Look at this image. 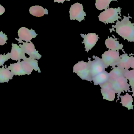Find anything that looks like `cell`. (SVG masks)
<instances>
[{
  "mask_svg": "<svg viewBox=\"0 0 134 134\" xmlns=\"http://www.w3.org/2000/svg\"><path fill=\"white\" fill-rule=\"evenodd\" d=\"M116 33L124 39L129 42H134V24L132 23L129 17L124 16L121 21H117L115 25H113Z\"/></svg>",
  "mask_w": 134,
  "mask_h": 134,
  "instance_id": "obj_1",
  "label": "cell"
},
{
  "mask_svg": "<svg viewBox=\"0 0 134 134\" xmlns=\"http://www.w3.org/2000/svg\"><path fill=\"white\" fill-rule=\"evenodd\" d=\"M121 8H109V7L104 11L100 13L98 16L99 20L105 24L114 23L116 21L122 18L119 15L121 13Z\"/></svg>",
  "mask_w": 134,
  "mask_h": 134,
  "instance_id": "obj_2",
  "label": "cell"
},
{
  "mask_svg": "<svg viewBox=\"0 0 134 134\" xmlns=\"http://www.w3.org/2000/svg\"><path fill=\"white\" fill-rule=\"evenodd\" d=\"M73 72L76 73L82 80L90 82L92 81L88 61L86 62L82 61L78 62L73 67Z\"/></svg>",
  "mask_w": 134,
  "mask_h": 134,
  "instance_id": "obj_3",
  "label": "cell"
},
{
  "mask_svg": "<svg viewBox=\"0 0 134 134\" xmlns=\"http://www.w3.org/2000/svg\"><path fill=\"white\" fill-rule=\"evenodd\" d=\"M101 59L105 68L109 66L112 67V68H114L117 66L120 59L119 52L109 49L102 54Z\"/></svg>",
  "mask_w": 134,
  "mask_h": 134,
  "instance_id": "obj_4",
  "label": "cell"
},
{
  "mask_svg": "<svg viewBox=\"0 0 134 134\" xmlns=\"http://www.w3.org/2000/svg\"><path fill=\"white\" fill-rule=\"evenodd\" d=\"M113 89L115 90L116 94H117L118 98L120 96V94L124 91L126 92L131 93L130 90V84L128 83V79L124 76H121L112 82Z\"/></svg>",
  "mask_w": 134,
  "mask_h": 134,
  "instance_id": "obj_5",
  "label": "cell"
},
{
  "mask_svg": "<svg viewBox=\"0 0 134 134\" xmlns=\"http://www.w3.org/2000/svg\"><path fill=\"white\" fill-rule=\"evenodd\" d=\"M94 60L91 61V58H88V62L90 63L91 75L93 78L94 76L105 71V67L102 59L97 56H93Z\"/></svg>",
  "mask_w": 134,
  "mask_h": 134,
  "instance_id": "obj_6",
  "label": "cell"
},
{
  "mask_svg": "<svg viewBox=\"0 0 134 134\" xmlns=\"http://www.w3.org/2000/svg\"><path fill=\"white\" fill-rule=\"evenodd\" d=\"M69 14L71 20H76L80 22L84 20L85 16L86 15V12L83 11V5L78 2L71 6L69 9Z\"/></svg>",
  "mask_w": 134,
  "mask_h": 134,
  "instance_id": "obj_7",
  "label": "cell"
},
{
  "mask_svg": "<svg viewBox=\"0 0 134 134\" xmlns=\"http://www.w3.org/2000/svg\"><path fill=\"white\" fill-rule=\"evenodd\" d=\"M19 43H23V45L20 44L19 46L23 49L25 53L30 56L33 59L39 60L42 57L41 55L39 54L38 51L35 49L34 45L32 42H24L22 40H19Z\"/></svg>",
  "mask_w": 134,
  "mask_h": 134,
  "instance_id": "obj_8",
  "label": "cell"
},
{
  "mask_svg": "<svg viewBox=\"0 0 134 134\" xmlns=\"http://www.w3.org/2000/svg\"><path fill=\"white\" fill-rule=\"evenodd\" d=\"M80 35L83 39V42L82 43L84 44L85 51L87 53L95 45L100 38L98 35L95 33H89L87 35L81 34Z\"/></svg>",
  "mask_w": 134,
  "mask_h": 134,
  "instance_id": "obj_9",
  "label": "cell"
},
{
  "mask_svg": "<svg viewBox=\"0 0 134 134\" xmlns=\"http://www.w3.org/2000/svg\"><path fill=\"white\" fill-rule=\"evenodd\" d=\"M18 34L19 38H15L16 40H23L26 42H31V39L36 37L38 35V34H36L35 31L33 29L29 30L26 27L20 28L18 30Z\"/></svg>",
  "mask_w": 134,
  "mask_h": 134,
  "instance_id": "obj_10",
  "label": "cell"
},
{
  "mask_svg": "<svg viewBox=\"0 0 134 134\" xmlns=\"http://www.w3.org/2000/svg\"><path fill=\"white\" fill-rule=\"evenodd\" d=\"M12 45V50L10 53V59L13 60L18 61L21 59L24 60L27 58L25 56V52L19 46L13 43Z\"/></svg>",
  "mask_w": 134,
  "mask_h": 134,
  "instance_id": "obj_11",
  "label": "cell"
},
{
  "mask_svg": "<svg viewBox=\"0 0 134 134\" xmlns=\"http://www.w3.org/2000/svg\"><path fill=\"white\" fill-rule=\"evenodd\" d=\"M117 39L108 37V38L105 41V45L107 49L113 51H119L120 50H123V45L120 44L119 41L116 40Z\"/></svg>",
  "mask_w": 134,
  "mask_h": 134,
  "instance_id": "obj_12",
  "label": "cell"
},
{
  "mask_svg": "<svg viewBox=\"0 0 134 134\" xmlns=\"http://www.w3.org/2000/svg\"><path fill=\"white\" fill-rule=\"evenodd\" d=\"M14 75L7 68L6 65L0 68V83H8L9 80L12 79Z\"/></svg>",
  "mask_w": 134,
  "mask_h": 134,
  "instance_id": "obj_13",
  "label": "cell"
},
{
  "mask_svg": "<svg viewBox=\"0 0 134 134\" xmlns=\"http://www.w3.org/2000/svg\"><path fill=\"white\" fill-rule=\"evenodd\" d=\"M7 68L14 75L22 76L26 75L23 69L20 60L18 61V62L16 63L10 64Z\"/></svg>",
  "mask_w": 134,
  "mask_h": 134,
  "instance_id": "obj_14",
  "label": "cell"
},
{
  "mask_svg": "<svg viewBox=\"0 0 134 134\" xmlns=\"http://www.w3.org/2000/svg\"><path fill=\"white\" fill-rule=\"evenodd\" d=\"M109 73L105 71L97 75L92 78V81L95 85H102L109 81Z\"/></svg>",
  "mask_w": 134,
  "mask_h": 134,
  "instance_id": "obj_15",
  "label": "cell"
},
{
  "mask_svg": "<svg viewBox=\"0 0 134 134\" xmlns=\"http://www.w3.org/2000/svg\"><path fill=\"white\" fill-rule=\"evenodd\" d=\"M120 57L119 62L116 66L124 68L126 70H129L130 68L132 56H129L127 53H125L122 54Z\"/></svg>",
  "mask_w": 134,
  "mask_h": 134,
  "instance_id": "obj_16",
  "label": "cell"
},
{
  "mask_svg": "<svg viewBox=\"0 0 134 134\" xmlns=\"http://www.w3.org/2000/svg\"><path fill=\"white\" fill-rule=\"evenodd\" d=\"M126 70L120 67H115L109 73V81L112 82L121 76H124Z\"/></svg>",
  "mask_w": 134,
  "mask_h": 134,
  "instance_id": "obj_17",
  "label": "cell"
},
{
  "mask_svg": "<svg viewBox=\"0 0 134 134\" xmlns=\"http://www.w3.org/2000/svg\"><path fill=\"white\" fill-rule=\"evenodd\" d=\"M29 11L31 15L37 17H41L44 15L48 14V9L44 8L42 6H32L30 8Z\"/></svg>",
  "mask_w": 134,
  "mask_h": 134,
  "instance_id": "obj_18",
  "label": "cell"
},
{
  "mask_svg": "<svg viewBox=\"0 0 134 134\" xmlns=\"http://www.w3.org/2000/svg\"><path fill=\"white\" fill-rule=\"evenodd\" d=\"M120 97L121 100L120 103L123 106L127 108L128 110L133 109V105L132 104L133 100L132 96L127 93L124 96H120Z\"/></svg>",
  "mask_w": 134,
  "mask_h": 134,
  "instance_id": "obj_19",
  "label": "cell"
},
{
  "mask_svg": "<svg viewBox=\"0 0 134 134\" xmlns=\"http://www.w3.org/2000/svg\"><path fill=\"white\" fill-rule=\"evenodd\" d=\"M101 93L104 100L113 101L115 98L116 93L113 89H101Z\"/></svg>",
  "mask_w": 134,
  "mask_h": 134,
  "instance_id": "obj_20",
  "label": "cell"
},
{
  "mask_svg": "<svg viewBox=\"0 0 134 134\" xmlns=\"http://www.w3.org/2000/svg\"><path fill=\"white\" fill-rule=\"evenodd\" d=\"M95 5L98 10H102L107 9L109 7V4L112 1L115 0H95Z\"/></svg>",
  "mask_w": 134,
  "mask_h": 134,
  "instance_id": "obj_21",
  "label": "cell"
},
{
  "mask_svg": "<svg viewBox=\"0 0 134 134\" xmlns=\"http://www.w3.org/2000/svg\"><path fill=\"white\" fill-rule=\"evenodd\" d=\"M22 67L27 75H30L34 70L31 64L28 61L27 58L21 61Z\"/></svg>",
  "mask_w": 134,
  "mask_h": 134,
  "instance_id": "obj_22",
  "label": "cell"
},
{
  "mask_svg": "<svg viewBox=\"0 0 134 134\" xmlns=\"http://www.w3.org/2000/svg\"><path fill=\"white\" fill-rule=\"evenodd\" d=\"M124 76L130 82V85L133 87H134V69L129 71L126 70L124 74Z\"/></svg>",
  "mask_w": 134,
  "mask_h": 134,
  "instance_id": "obj_23",
  "label": "cell"
},
{
  "mask_svg": "<svg viewBox=\"0 0 134 134\" xmlns=\"http://www.w3.org/2000/svg\"><path fill=\"white\" fill-rule=\"evenodd\" d=\"M27 59L28 61L32 65L34 70L38 72V73H41V71L39 66H38V61L36 59H33V58H31L30 57H28L27 58Z\"/></svg>",
  "mask_w": 134,
  "mask_h": 134,
  "instance_id": "obj_24",
  "label": "cell"
},
{
  "mask_svg": "<svg viewBox=\"0 0 134 134\" xmlns=\"http://www.w3.org/2000/svg\"><path fill=\"white\" fill-rule=\"evenodd\" d=\"M10 59V53H8L7 54L0 55V66H3L5 62Z\"/></svg>",
  "mask_w": 134,
  "mask_h": 134,
  "instance_id": "obj_25",
  "label": "cell"
},
{
  "mask_svg": "<svg viewBox=\"0 0 134 134\" xmlns=\"http://www.w3.org/2000/svg\"><path fill=\"white\" fill-rule=\"evenodd\" d=\"M8 38L5 34H3L2 31L0 32V45H4L6 43Z\"/></svg>",
  "mask_w": 134,
  "mask_h": 134,
  "instance_id": "obj_26",
  "label": "cell"
},
{
  "mask_svg": "<svg viewBox=\"0 0 134 134\" xmlns=\"http://www.w3.org/2000/svg\"><path fill=\"white\" fill-rule=\"evenodd\" d=\"M5 11L4 8L0 4V16L3 14Z\"/></svg>",
  "mask_w": 134,
  "mask_h": 134,
  "instance_id": "obj_27",
  "label": "cell"
},
{
  "mask_svg": "<svg viewBox=\"0 0 134 134\" xmlns=\"http://www.w3.org/2000/svg\"><path fill=\"white\" fill-rule=\"evenodd\" d=\"M130 68L134 69V57L132 56V60L131 63Z\"/></svg>",
  "mask_w": 134,
  "mask_h": 134,
  "instance_id": "obj_28",
  "label": "cell"
},
{
  "mask_svg": "<svg viewBox=\"0 0 134 134\" xmlns=\"http://www.w3.org/2000/svg\"><path fill=\"white\" fill-rule=\"evenodd\" d=\"M66 1H70V0H54V2H57L59 3H60V2H61L62 4H63V3L64 2Z\"/></svg>",
  "mask_w": 134,
  "mask_h": 134,
  "instance_id": "obj_29",
  "label": "cell"
},
{
  "mask_svg": "<svg viewBox=\"0 0 134 134\" xmlns=\"http://www.w3.org/2000/svg\"><path fill=\"white\" fill-rule=\"evenodd\" d=\"M131 92L133 93L132 94V97H134V87H131Z\"/></svg>",
  "mask_w": 134,
  "mask_h": 134,
  "instance_id": "obj_30",
  "label": "cell"
}]
</instances>
